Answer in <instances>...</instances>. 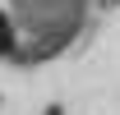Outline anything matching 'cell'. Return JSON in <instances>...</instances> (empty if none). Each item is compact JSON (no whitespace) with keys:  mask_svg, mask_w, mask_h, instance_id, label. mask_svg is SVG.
I'll return each instance as SVG.
<instances>
[{"mask_svg":"<svg viewBox=\"0 0 120 115\" xmlns=\"http://www.w3.org/2000/svg\"><path fill=\"white\" fill-rule=\"evenodd\" d=\"M46 115H65V111H60V106H51V111H46Z\"/></svg>","mask_w":120,"mask_h":115,"instance_id":"6da1fadb","label":"cell"}]
</instances>
